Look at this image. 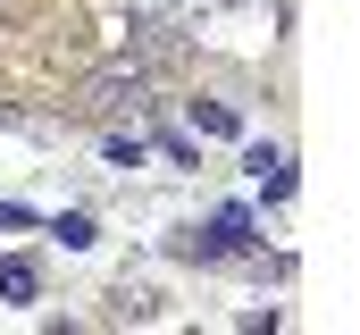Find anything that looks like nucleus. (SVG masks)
<instances>
[{
    "instance_id": "nucleus-1",
    "label": "nucleus",
    "mask_w": 360,
    "mask_h": 335,
    "mask_svg": "<svg viewBox=\"0 0 360 335\" xmlns=\"http://www.w3.org/2000/svg\"><path fill=\"white\" fill-rule=\"evenodd\" d=\"M51 235H59V244H68V251H84V244H92V218H76V210H68V218H59Z\"/></svg>"
}]
</instances>
